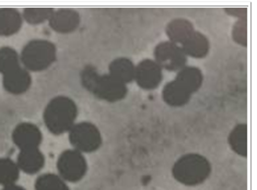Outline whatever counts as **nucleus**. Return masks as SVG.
<instances>
[{
  "instance_id": "f257e3e1",
  "label": "nucleus",
  "mask_w": 257,
  "mask_h": 190,
  "mask_svg": "<svg viewBox=\"0 0 257 190\" xmlns=\"http://www.w3.org/2000/svg\"><path fill=\"white\" fill-rule=\"evenodd\" d=\"M78 106L72 99L65 95H58L52 99L43 113V120L46 128L55 136L68 132L76 124Z\"/></svg>"
},
{
  "instance_id": "f03ea898",
  "label": "nucleus",
  "mask_w": 257,
  "mask_h": 190,
  "mask_svg": "<svg viewBox=\"0 0 257 190\" xmlns=\"http://www.w3.org/2000/svg\"><path fill=\"white\" fill-rule=\"evenodd\" d=\"M81 83L97 99L107 102H117L127 95L126 84L121 83L109 73L100 75L93 67H85L81 72Z\"/></svg>"
},
{
  "instance_id": "7ed1b4c3",
  "label": "nucleus",
  "mask_w": 257,
  "mask_h": 190,
  "mask_svg": "<svg viewBox=\"0 0 257 190\" xmlns=\"http://www.w3.org/2000/svg\"><path fill=\"white\" fill-rule=\"evenodd\" d=\"M211 169V164L207 157L197 153H189L174 163L172 175L182 185L197 186L207 180Z\"/></svg>"
},
{
  "instance_id": "20e7f679",
  "label": "nucleus",
  "mask_w": 257,
  "mask_h": 190,
  "mask_svg": "<svg viewBox=\"0 0 257 190\" xmlns=\"http://www.w3.org/2000/svg\"><path fill=\"white\" fill-rule=\"evenodd\" d=\"M57 59V48L51 41L36 39L28 42L20 54L21 66L29 72L50 68Z\"/></svg>"
},
{
  "instance_id": "39448f33",
  "label": "nucleus",
  "mask_w": 257,
  "mask_h": 190,
  "mask_svg": "<svg viewBox=\"0 0 257 190\" xmlns=\"http://www.w3.org/2000/svg\"><path fill=\"white\" fill-rule=\"evenodd\" d=\"M69 142L73 149L81 153H91L100 149L101 132L92 122L81 121L73 125L68 131Z\"/></svg>"
},
{
  "instance_id": "423d86ee",
  "label": "nucleus",
  "mask_w": 257,
  "mask_h": 190,
  "mask_svg": "<svg viewBox=\"0 0 257 190\" xmlns=\"http://www.w3.org/2000/svg\"><path fill=\"white\" fill-rule=\"evenodd\" d=\"M57 170L65 181L78 182L87 174L88 163L81 152L75 149L65 150L57 160Z\"/></svg>"
},
{
  "instance_id": "0eeeda50",
  "label": "nucleus",
  "mask_w": 257,
  "mask_h": 190,
  "mask_svg": "<svg viewBox=\"0 0 257 190\" xmlns=\"http://www.w3.org/2000/svg\"><path fill=\"white\" fill-rule=\"evenodd\" d=\"M155 61L162 69L168 71H179L184 68L187 56L181 45L172 42H162L155 48Z\"/></svg>"
},
{
  "instance_id": "6e6552de",
  "label": "nucleus",
  "mask_w": 257,
  "mask_h": 190,
  "mask_svg": "<svg viewBox=\"0 0 257 190\" xmlns=\"http://www.w3.org/2000/svg\"><path fill=\"white\" fill-rule=\"evenodd\" d=\"M162 68L155 60L145 59L136 66L135 81L142 89L154 90L162 81Z\"/></svg>"
},
{
  "instance_id": "1a4fd4ad",
  "label": "nucleus",
  "mask_w": 257,
  "mask_h": 190,
  "mask_svg": "<svg viewBox=\"0 0 257 190\" xmlns=\"http://www.w3.org/2000/svg\"><path fill=\"white\" fill-rule=\"evenodd\" d=\"M11 139L21 151L39 148L42 143L43 134L40 128L32 122H20L12 131Z\"/></svg>"
},
{
  "instance_id": "9d476101",
  "label": "nucleus",
  "mask_w": 257,
  "mask_h": 190,
  "mask_svg": "<svg viewBox=\"0 0 257 190\" xmlns=\"http://www.w3.org/2000/svg\"><path fill=\"white\" fill-rule=\"evenodd\" d=\"M48 24L55 32L60 34H68L76 31L80 24V15L75 9L59 8L55 9Z\"/></svg>"
},
{
  "instance_id": "9b49d317",
  "label": "nucleus",
  "mask_w": 257,
  "mask_h": 190,
  "mask_svg": "<svg viewBox=\"0 0 257 190\" xmlns=\"http://www.w3.org/2000/svg\"><path fill=\"white\" fill-rule=\"evenodd\" d=\"M32 84V77L22 66L3 76L4 89L12 95H21L29 91Z\"/></svg>"
},
{
  "instance_id": "f8f14e48",
  "label": "nucleus",
  "mask_w": 257,
  "mask_h": 190,
  "mask_svg": "<svg viewBox=\"0 0 257 190\" xmlns=\"http://www.w3.org/2000/svg\"><path fill=\"white\" fill-rule=\"evenodd\" d=\"M16 163L20 171L34 175L44 167L45 156L39 148L21 150L18 154Z\"/></svg>"
},
{
  "instance_id": "ddd939ff",
  "label": "nucleus",
  "mask_w": 257,
  "mask_h": 190,
  "mask_svg": "<svg viewBox=\"0 0 257 190\" xmlns=\"http://www.w3.org/2000/svg\"><path fill=\"white\" fill-rule=\"evenodd\" d=\"M22 24V15L17 8H0V36L9 38L17 34L21 30Z\"/></svg>"
},
{
  "instance_id": "4468645a",
  "label": "nucleus",
  "mask_w": 257,
  "mask_h": 190,
  "mask_svg": "<svg viewBox=\"0 0 257 190\" xmlns=\"http://www.w3.org/2000/svg\"><path fill=\"white\" fill-rule=\"evenodd\" d=\"M186 56L193 58H204L210 50V43L207 36L195 31L189 38L181 45Z\"/></svg>"
},
{
  "instance_id": "2eb2a0df",
  "label": "nucleus",
  "mask_w": 257,
  "mask_h": 190,
  "mask_svg": "<svg viewBox=\"0 0 257 190\" xmlns=\"http://www.w3.org/2000/svg\"><path fill=\"white\" fill-rule=\"evenodd\" d=\"M174 80L193 95V93L197 92L203 84L204 75L197 67L185 66L184 68L177 71Z\"/></svg>"
},
{
  "instance_id": "dca6fc26",
  "label": "nucleus",
  "mask_w": 257,
  "mask_h": 190,
  "mask_svg": "<svg viewBox=\"0 0 257 190\" xmlns=\"http://www.w3.org/2000/svg\"><path fill=\"white\" fill-rule=\"evenodd\" d=\"M165 31H167L170 42L175 43L177 45H182L195 32V29L191 21L180 18V19H174L171 21L167 26Z\"/></svg>"
},
{
  "instance_id": "f3484780",
  "label": "nucleus",
  "mask_w": 257,
  "mask_h": 190,
  "mask_svg": "<svg viewBox=\"0 0 257 190\" xmlns=\"http://www.w3.org/2000/svg\"><path fill=\"white\" fill-rule=\"evenodd\" d=\"M162 96L164 102L170 106L180 107L184 106L191 100L192 94L186 91L181 84L177 83L175 80L168 82L164 85L162 91Z\"/></svg>"
},
{
  "instance_id": "a211bd4d",
  "label": "nucleus",
  "mask_w": 257,
  "mask_h": 190,
  "mask_svg": "<svg viewBox=\"0 0 257 190\" xmlns=\"http://www.w3.org/2000/svg\"><path fill=\"white\" fill-rule=\"evenodd\" d=\"M135 69L136 65L125 57L114 59L108 66V73L121 83L127 84L135 80Z\"/></svg>"
},
{
  "instance_id": "6ab92c4d",
  "label": "nucleus",
  "mask_w": 257,
  "mask_h": 190,
  "mask_svg": "<svg viewBox=\"0 0 257 190\" xmlns=\"http://www.w3.org/2000/svg\"><path fill=\"white\" fill-rule=\"evenodd\" d=\"M247 129L246 124H238L232 129L228 137V143L232 151L243 157H246L248 153Z\"/></svg>"
},
{
  "instance_id": "aec40b11",
  "label": "nucleus",
  "mask_w": 257,
  "mask_h": 190,
  "mask_svg": "<svg viewBox=\"0 0 257 190\" xmlns=\"http://www.w3.org/2000/svg\"><path fill=\"white\" fill-rule=\"evenodd\" d=\"M20 178V169L17 163L9 157H0V186L17 183Z\"/></svg>"
},
{
  "instance_id": "412c9836",
  "label": "nucleus",
  "mask_w": 257,
  "mask_h": 190,
  "mask_svg": "<svg viewBox=\"0 0 257 190\" xmlns=\"http://www.w3.org/2000/svg\"><path fill=\"white\" fill-rule=\"evenodd\" d=\"M21 66L20 54L9 46L0 47V75H7Z\"/></svg>"
},
{
  "instance_id": "4be33fe9",
  "label": "nucleus",
  "mask_w": 257,
  "mask_h": 190,
  "mask_svg": "<svg viewBox=\"0 0 257 190\" xmlns=\"http://www.w3.org/2000/svg\"><path fill=\"white\" fill-rule=\"evenodd\" d=\"M54 11L55 9L52 7H28L22 10L21 15L23 21L31 26H38L50 20Z\"/></svg>"
},
{
  "instance_id": "5701e85b",
  "label": "nucleus",
  "mask_w": 257,
  "mask_h": 190,
  "mask_svg": "<svg viewBox=\"0 0 257 190\" xmlns=\"http://www.w3.org/2000/svg\"><path fill=\"white\" fill-rule=\"evenodd\" d=\"M35 190H70L67 182L57 174L46 173L38 177L34 183Z\"/></svg>"
},
{
  "instance_id": "b1692460",
  "label": "nucleus",
  "mask_w": 257,
  "mask_h": 190,
  "mask_svg": "<svg viewBox=\"0 0 257 190\" xmlns=\"http://www.w3.org/2000/svg\"><path fill=\"white\" fill-rule=\"evenodd\" d=\"M232 36L235 43L242 46H247V19L237 20L232 30Z\"/></svg>"
},
{
  "instance_id": "393cba45",
  "label": "nucleus",
  "mask_w": 257,
  "mask_h": 190,
  "mask_svg": "<svg viewBox=\"0 0 257 190\" xmlns=\"http://www.w3.org/2000/svg\"><path fill=\"white\" fill-rule=\"evenodd\" d=\"M224 11L226 12V14L231 15L232 17L237 18V20L247 19V8H244V7H231V8H225Z\"/></svg>"
},
{
  "instance_id": "a878e982",
  "label": "nucleus",
  "mask_w": 257,
  "mask_h": 190,
  "mask_svg": "<svg viewBox=\"0 0 257 190\" xmlns=\"http://www.w3.org/2000/svg\"><path fill=\"white\" fill-rule=\"evenodd\" d=\"M2 190H27V189L23 188L22 186L17 185V183H14V185H9V186L3 187Z\"/></svg>"
}]
</instances>
